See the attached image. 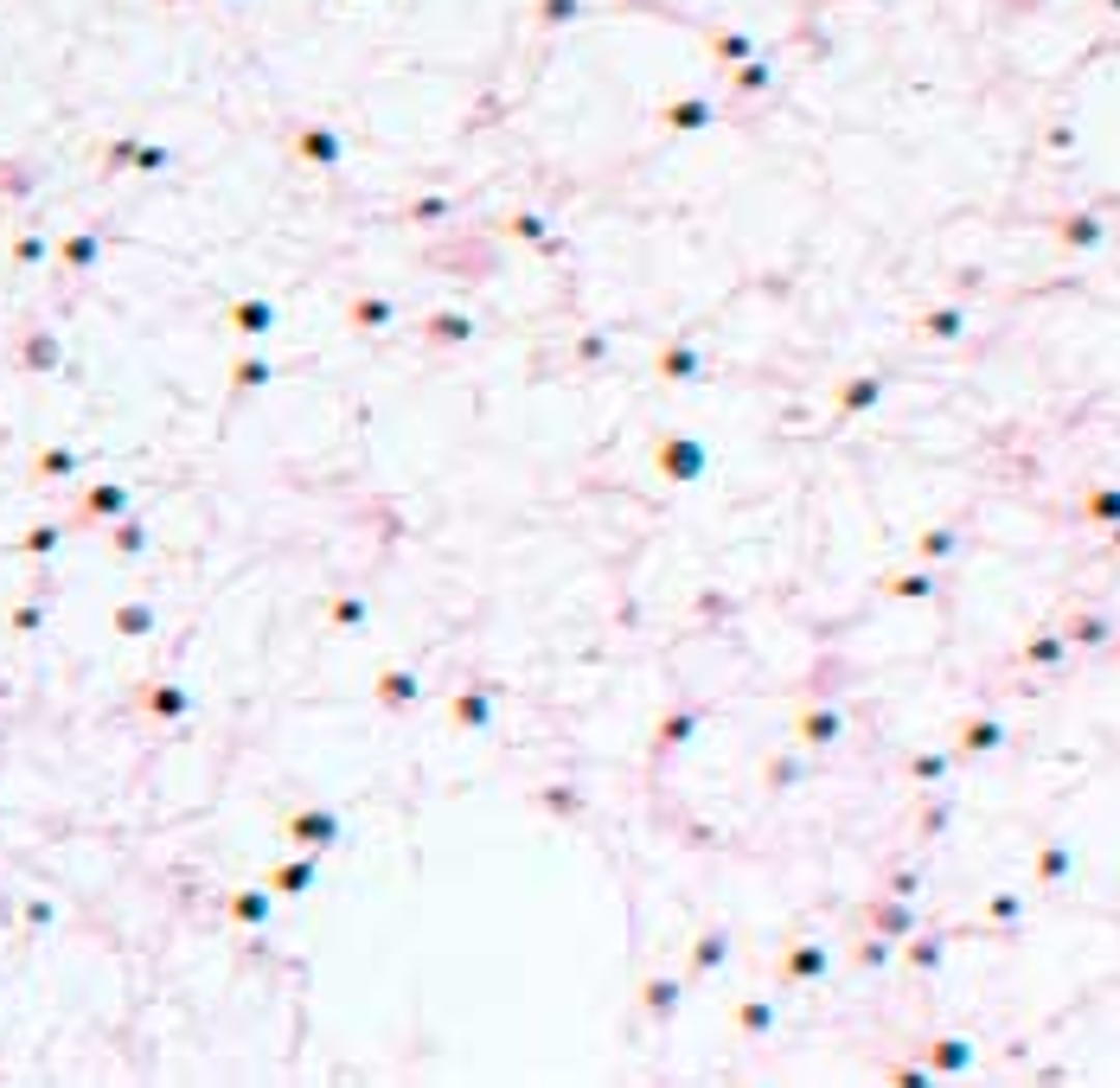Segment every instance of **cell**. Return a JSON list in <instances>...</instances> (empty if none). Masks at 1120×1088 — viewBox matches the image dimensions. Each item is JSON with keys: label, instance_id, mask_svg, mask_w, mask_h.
<instances>
[{"label": "cell", "instance_id": "6da1fadb", "mask_svg": "<svg viewBox=\"0 0 1120 1088\" xmlns=\"http://www.w3.org/2000/svg\"><path fill=\"white\" fill-rule=\"evenodd\" d=\"M653 468H660L666 486H692V480H704V468H711V448H704L698 436H685V429H666L660 448H653Z\"/></svg>", "mask_w": 1120, "mask_h": 1088}, {"label": "cell", "instance_id": "7a4b0ae2", "mask_svg": "<svg viewBox=\"0 0 1120 1088\" xmlns=\"http://www.w3.org/2000/svg\"><path fill=\"white\" fill-rule=\"evenodd\" d=\"M288 845H302V852H333L346 839V827H340V813L333 807H302V813H288Z\"/></svg>", "mask_w": 1120, "mask_h": 1088}, {"label": "cell", "instance_id": "3957f363", "mask_svg": "<svg viewBox=\"0 0 1120 1088\" xmlns=\"http://www.w3.org/2000/svg\"><path fill=\"white\" fill-rule=\"evenodd\" d=\"M858 916H865L871 934H890V942H909V934H916L909 896H890V890H884V896H865V910H858Z\"/></svg>", "mask_w": 1120, "mask_h": 1088}, {"label": "cell", "instance_id": "277c9868", "mask_svg": "<svg viewBox=\"0 0 1120 1088\" xmlns=\"http://www.w3.org/2000/svg\"><path fill=\"white\" fill-rule=\"evenodd\" d=\"M698 724H704V704H672L666 718H660V730H653V762H672L679 749L698 736Z\"/></svg>", "mask_w": 1120, "mask_h": 1088}, {"label": "cell", "instance_id": "5b68a950", "mask_svg": "<svg viewBox=\"0 0 1120 1088\" xmlns=\"http://www.w3.org/2000/svg\"><path fill=\"white\" fill-rule=\"evenodd\" d=\"M371 704L391 710V718H403V710L423 704V679H417V672H403V666H385L379 679H371Z\"/></svg>", "mask_w": 1120, "mask_h": 1088}, {"label": "cell", "instance_id": "8992f818", "mask_svg": "<svg viewBox=\"0 0 1120 1088\" xmlns=\"http://www.w3.org/2000/svg\"><path fill=\"white\" fill-rule=\"evenodd\" d=\"M448 724L468 730V736L494 730V686H461L455 698H448Z\"/></svg>", "mask_w": 1120, "mask_h": 1088}, {"label": "cell", "instance_id": "52a82bcc", "mask_svg": "<svg viewBox=\"0 0 1120 1088\" xmlns=\"http://www.w3.org/2000/svg\"><path fill=\"white\" fill-rule=\"evenodd\" d=\"M295 147H302V161H308V167H320V173L346 161V135H340V129H327V122H302V129H295Z\"/></svg>", "mask_w": 1120, "mask_h": 1088}, {"label": "cell", "instance_id": "ba28073f", "mask_svg": "<svg viewBox=\"0 0 1120 1088\" xmlns=\"http://www.w3.org/2000/svg\"><path fill=\"white\" fill-rule=\"evenodd\" d=\"M641 1005L653 1025H672L685 1005V973H653V980H641Z\"/></svg>", "mask_w": 1120, "mask_h": 1088}, {"label": "cell", "instance_id": "9c48e42d", "mask_svg": "<svg viewBox=\"0 0 1120 1088\" xmlns=\"http://www.w3.org/2000/svg\"><path fill=\"white\" fill-rule=\"evenodd\" d=\"M827 973H833V954L819 942H794L788 954H781V980L788 986H813V980H827Z\"/></svg>", "mask_w": 1120, "mask_h": 1088}, {"label": "cell", "instance_id": "30bf717a", "mask_svg": "<svg viewBox=\"0 0 1120 1088\" xmlns=\"http://www.w3.org/2000/svg\"><path fill=\"white\" fill-rule=\"evenodd\" d=\"M845 736V718L833 704H807L801 718H794V743H807V749H833Z\"/></svg>", "mask_w": 1120, "mask_h": 1088}, {"label": "cell", "instance_id": "8fae6325", "mask_svg": "<svg viewBox=\"0 0 1120 1088\" xmlns=\"http://www.w3.org/2000/svg\"><path fill=\"white\" fill-rule=\"evenodd\" d=\"M724 960H730V928H704L698 942H692V954H685V986H692V980H711Z\"/></svg>", "mask_w": 1120, "mask_h": 1088}, {"label": "cell", "instance_id": "7c38bea8", "mask_svg": "<svg viewBox=\"0 0 1120 1088\" xmlns=\"http://www.w3.org/2000/svg\"><path fill=\"white\" fill-rule=\"evenodd\" d=\"M1063 641H1069V653L1082 647V653H1095V647H1108L1114 641V621L1101 615V609H1075L1069 621H1063Z\"/></svg>", "mask_w": 1120, "mask_h": 1088}, {"label": "cell", "instance_id": "4fadbf2b", "mask_svg": "<svg viewBox=\"0 0 1120 1088\" xmlns=\"http://www.w3.org/2000/svg\"><path fill=\"white\" fill-rule=\"evenodd\" d=\"M877 403H884V379H877V371H858V379H845V385L833 391L839 417H865V410H877Z\"/></svg>", "mask_w": 1120, "mask_h": 1088}, {"label": "cell", "instance_id": "5bb4252c", "mask_svg": "<svg viewBox=\"0 0 1120 1088\" xmlns=\"http://www.w3.org/2000/svg\"><path fill=\"white\" fill-rule=\"evenodd\" d=\"M992 749H1005V724L999 718H967L960 730H954V756H992Z\"/></svg>", "mask_w": 1120, "mask_h": 1088}, {"label": "cell", "instance_id": "9a60e30c", "mask_svg": "<svg viewBox=\"0 0 1120 1088\" xmlns=\"http://www.w3.org/2000/svg\"><path fill=\"white\" fill-rule=\"evenodd\" d=\"M922 1063L935 1069V1076H967V1069H974V1043H967V1037H928V1043H922Z\"/></svg>", "mask_w": 1120, "mask_h": 1088}, {"label": "cell", "instance_id": "2e32d148", "mask_svg": "<svg viewBox=\"0 0 1120 1088\" xmlns=\"http://www.w3.org/2000/svg\"><path fill=\"white\" fill-rule=\"evenodd\" d=\"M346 320H353V333H359V340H379V333L397 320V308H391V295H353Z\"/></svg>", "mask_w": 1120, "mask_h": 1088}, {"label": "cell", "instance_id": "e0dca14e", "mask_svg": "<svg viewBox=\"0 0 1120 1088\" xmlns=\"http://www.w3.org/2000/svg\"><path fill=\"white\" fill-rule=\"evenodd\" d=\"M1051 231H1057V244H1063V250H1095V244L1108 238V224H1101L1095 212H1063V218L1051 224Z\"/></svg>", "mask_w": 1120, "mask_h": 1088}, {"label": "cell", "instance_id": "ac0fdd59", "mask_svg": "<svg viewBox=\"0 0 1120 1088\" xmlns=\"http://www.w3.org/2000/svg\"><path fill=\"white\" fill-rule=\"evenodd\" d=\"M1018 660H1025V666H1037V672H1057V666L1069 660V641H1063V627H1037L1031 641L1018 647Z\"/></svg>", "mask_w": 1120, "mask_h": 1088}, {"label": "cell", "instance_id": "d6986e66", "mask_svg": "<svg viewBox=\"0 0 1120 1088\" xmlns=\"http://www.w3.org/2000/svg\"><path fill=\"white\" fill-rule=\"evenodd\" d=\"M474 333H480V327H474L468 314H455V308H448V314L436 308V314L423 320V340H429V346H468Z\"/></svg>", "mask_w": 1120, "mask_h": 1088}, {"label": "cell", "instance_id": "ffe728a7", "mask_svg": "<svg viewBox=\"0 0 1120 1088\" xmlns=\"http://www.w3.org/2000/svg\"><path fill=\"white\" fill-rule=\"evenodd\" d=\"M1069 871H1075V852H1069L1063 839H1043V845H1037V890L1069 884Z\"/></svg>", "mask_w": 1120, "mask_h": 1088}, {"label": "cell", "instance_id": "44dd1931", "mask_svg": "<svg viewBox=\"0 0 1120 1088\" xmlns=\"http://www.w3.org/2000/svg\"><path fill=\"white\" fill-rule=\"evenodd\" d=\"M896 954H903L909 973H935L948 960V934H909V942H896Z\"/></svg>", "mask_w": 1120, "mask_h": 1088}, {"label": "cell", "instance_id": "7402d4cb", "mask_svg": "<svg viewBox=\"0 0 1120 1088\" xmlns=\"http://www.w3.org/2000/svg\"><path fill=\"white\" fill-rule=\"evenodd\" d=\"M698 371H704V353H698L692 340H672V346L660 353V379H666V385H692Z\"/></svg>", "mask_w": 1120, "mask_h": 1088}, {"label": "cell", "instance_id": "603a6c76", "mask_svg": "<svg viewBox=\"0 0 1120 1088\" xmlns=\"http://www.w3.org/2000/svg\"><path fill=\"white\" fill-rule=\"evenodd\" d=\"M660 122H666V129H679V135H692V129H711V122H718V109L704 103V96H679V103H666V109H660Z\"/></svg>", "mask_w": 1120, "mask_h": 1088}, {"label": "cell", "instance_id": "cb8c5ba5", "mask_svg": "<svg viewBox=\"0 0 1120 1088\" xmlns=\"http://www.w3.org/2000/svg\"><path fill=\"white\" fill-rule=\"evenodd\" d=\"M314 877H320V871H314V858H282V865L270 871V890H276V896H308V890H314Z\"/></svg>", "mask_w": 1120, "mask_h": 1088}, {"label": "cell", "instance_id": "d4e9b609", "mask_svg": "<svg viewBox=\"0 0 1120 1088\" xmlns=\"http://www.w3.org/2000/svg\"><path fill=\"white\" fill-rule=\"evenodd\" d=\"M276 916V890L263 884V890H237L231 896V922H244V928H263Z\"/></svg>", "mask_w": 1120, "mask_h": 1088}, {"label": "cell", "instance_id": "484cf974", "mask_svg": "<svg viewBox=\"0 0 1120 1088\" xmlns=\"http://www.w3.org/2000/svg\"><path fill=\"white\" fill-rule=\"evenodd\" d=\"M916 333H922V340H935V346H948V340H960V333H967V314H960V308H928V314L916 320Z\"/></svg>", "mask_w": 1120, "mask_h": 1088}, {"label": "cell", "instance_id": "4316f807", "mask_svg": "<svg viewBox=\"0 0 1120 1088\" xmlns=\"http://www.w3.org/2000/svg\"><path fill=\"white\" fill-rule=\"evenodd\" d=\"M954 551H960V525H928V532L916 538V557H922V564H948Z\"/></svg>", "mask_w": 1120, "mask_h": 1088}, {"label": "cell", "instance_id": "83f0119b", "mask_svg": "<svg viewBox=\"0 0 1120 1088\" xmlns=\"http://www.w3.org/2000/svg\"><path fill=\"white\" fill-rule=\"evenodd\" d=\"M884 595H896V603H928V595H935V570H896V577H884Z\"/></svg>", "mask_w": 1120, "mask_h": 1088}, {"label": "cell", "instance_id": "f1b7e54d", "mask_svg": "<svg viewBox=\"0 0 1120 1088\" xmlns=\"http://www.w3.org/2000/svg\"><path fill=\"white\" fill-rule=\"evenodd\" d=\"M1082 519L1089 525H1120V486H1089V494H1082Z\"/></svg>", "mask_w": 1120, "mask_h": 1088}, {"label": "cell", "instance_id": "f546056e", "mask_svg": "<svg viewBox=\"0 0 1120 1088\" xmlns=\"http://www.w3.org/2000/svg\"><path fill=\"white\" fill-rule=\"evenodd\" d=\"M231 327L244 333V340H263V333L276 327V302H237V308H231Z\"/></svg>", "mask_w": 1120, "mask_h": 1088}, {"label": "cell", "instance_id": "4dcf8cb0", "mask_svg": "<svg viewBox=\"0 0 1120 1088\" xmlns=\"http://www.w3.org/2000/svg\"><path fill=\"white\" fill-rule=\"evenodd\" d=\"M890 960H896V942H890V934H871V928H865V942L851 948V967H865V973H884Z\"/></svg>", "mask_w": 1120, "mask_h": 1088}, {"label": "cell", "instance_id": "1f68e13d", "mask_svg": "<svg viewBox=\"0 0 1120 1088\" xmlns=\"http://www.w3.org/2000/svg\"><path fill=\"white\" fill-rule=\"evenodd\" d=\"M736 1031L743 1037H768L775 1031V999H743L736 1005Z\"/></svg>", "mask_w": 1120, "mask_h": 1088}, {"label": "cell", "instance_id": "d6a6232c", "mask_svg": "<svg viewBox=\"0 0 1120 1088\" xmlns=\"http://www.w3.org/2000/svg\"><path fill=\"white\" fill-rule=\"evenodd\" d=\"M948 769H954V749H922V756H909V781L916 787H935Z\"/></svg>", "mask_w": 1120, "mask_h": 1088}, {"label": "cell", "instance_id": "836d02e7", "mask_svg": "<svg viewBox=\"0 0 1120 1088\" xmlns=\"http://www.w3.org/2000/svg\"><path fill=\"white\" fill-rule=\"evenodd\" d=\"M538 807H544L551 819H577V813H583V794H577L570 781H551L544 794H538Z\"/></svg>", "mask_w": 1120, "mask_h": 1088}, {"label": "cell", "instance_id": "e575fe53", "mask_svg": "<svg viewBox=\"0 0 1120 1088\" xmlns=\"http://www.w3.org/2000/svg\"><path fill=\"white\" fill-rule=\"evenodd\" d=\"M270 379H276V359H256V353H250V359L231 365V385H237V391H263Z\"/></svg>", "mask_w": 1120, "mask_h": 1088}, {"label": "cell", "instance_id": "d590c367", "mask_svg": "<svg viewBox=\"0 0 1120 1088\" xmlns=\"http://www.w3.org/2000/svg\"><path fill=\"white\" fill-rule=\"evenodd\" d=\"M986 922H992V928H1018V922H1025V896H1012V890L986 896Z\"/></svg>", "mask_w": 1120, "mask_h": 1088}, {"label": "cell", "instance_id": "8d00e7d4", "mask_svg": "<svg viewBox=\"0 0 1120 1088\" xmlns=\"http://www.w3.org/2000/svg\"><path fill=\"white\" fill-rule=\"evenodd\" d=\"M327 615H333V627H365L371 603H365L359 589H346V595H333V609H327Z\"/></svg>", "mask_w": 1120, "mask_h": 1088}, {"label": "cell", "instance_id": "74e56055", "mask_svg": "<svg viewBox=\"0 0 1120 1088\" xmlns=\"http://www.w3.org/2000/svg\"><path fill=\"white\" fill-rule=\"evenodd\" d=\"M730 84H736V90H743V96H762V90H768V84H775V71H768V64H762V58H743V64H736V78H730Z\"/></svg>", "mask_w": 1120, "mask_h": 1088}, {"label": "cell", "instance_id": "f35d334b", "mask_svg": "<svg viewBox=\"0 0 1120 1088\" xmlns=\"http://www.w3.org/2000/svg\"><path fill=\"white\" fill-rule=\"evenodd\" d=\"M186 704L193 698H186L179 686H147V710H155V718H186Z\"/></svg>", "mask_w": 1120, "mask_h": 1088}, {"label": "cell", "instance_id": "ab89813d", "mask_svg": "<svg viewBox=\"0 0 1120 1088\" xmlns=\"http://www.w3.org/2000/svg\"><path fill=\"white\" fill-rule=\"evenodd\" d=\"M583 0H538V26H577Z\"/></svg>", "mask_w": 1120, "mask_h": 1088}, {"label": "cell", "instance_id": "60d3db41", "mask_svg": "<svg viewBox=\"0 0 1120 1088\" xmlns=\"http://www.w3.org/2000/svg\"><path fill=\"white\" fill-rule=\"evenodd\" d=\"M122 506H129L122 486H96V494L84 500V512H90V519H109V512H122Z\"/></svg>", "mask_w": 1120, "mask_h": 1088}, {"label": "cell", "instance_id": "b9f144b4", "mask_svg": "<svg viewBox=\"0 0 1120 1088\" xmlns=\"http://www.w3.org/2000/svg\"><path fill=\"white\" fill-rule=\"evenodd\" d=\"M512 238H519V244H544L551 224H544L538 212H512Z\"/></svg>", "mask_w": 1120, "mask_h": 1088}, {"label": "cell", "instance_id": "7bdbcfd3", "mask_svg": "<svg viewBox=\"0 0 1120 1088\" xmlns=\"http://www.w3.org/2000/svg\"><path fill=\"white\" fill-rule=\"evenodd\" d=\"M948 819H954V801H928V807H922V839H942Z\"/></svg>", "mask_w": 1120, "mask_h": 1088}, {"label": "cell", "instance_id": "ee69618b", "mask_svg": "<svg viewBox=\"0 0 1120 1088\" xmlns=\"http://www.w3.org/2000/svg\"><path fill=\"white\" fill-rule=\"evenodd\" d=\"M884 1076H890L896 1088H922V1082H935V1069H928V1063H890Z\"/></svg>", "mask_w": 1120, "mask_h": 1088}, {"label": "cell", "instance_id": "f6af8a7d", "mask_svg": "<svg viewBox=\"0 0 1120 1088\" xmlns=\"http://www.w3.org/2000/svg\"><path fill=\"white\" fill-rule=\"evenodd\" d=\"M718 58L743 64V58H750V32H718Z\"/></svg>", "mask_w": 1120, "mask_h": 1088}, {"label": "cell", "instance_id": "bcb514c9", "mask_svg": "<svg viewBox=\"0 0 1120 1088\" xmlns=\"http://www.w3.org/2000/svg\"><path fill=\"white\" fill-rule=\"evenodd\" d=\"M64 262H71V270H90V262H96V238H90V231L71 238V244H64Z\"/></svg>", "mask_w": 1120, "mask_h": 1088}, {"label": "cell", "instance_id": "7dc6e473", "mask_svg": "<svg viewBox=\"0 0 1120 1088\" xmlns=\"http://www.w3.org/2000/svg\"><path fill=\"white\" fill-rule=\"evenodd\" d=\"M442 218H448V199H436V193L410 205V224H442Z\"/></svg>", "mask_w": 1120, "mask_h": 1088}, {"label": "cell", "instance_id": "c3c4849f", "mask_svg": "<svg viewBox=\"0 0 1120 1088\" xmlns=\"http://www.w3.org/2000/svg\"><path fill=\"white\" fill-rule=\"evenodd\" d=\"M794 775H801V762H794V756H775V762H768V787H775V794H781V787H788Z\"/></svg>", "mask_w": 1120, "mask_h": 1088}, {"label": "cell", "instance_id": "681fc988", "mask_svg": "<svg viewBox=\"0 0 1120 1088\" xmlns=\"http://www.w3.org/2000/svg\"><path fill=\"white\" fill-rule=\"evenodd\" d=\"M26 365H39V371H46V365H58V340H46V333H39V340L26 346Z\"/></svg>", "mask_w": 1120, "mask_h": 1088}, {"label": "cell", "instance_id": "f907efd6", "mask_svg": "<svg viewBox=\"0 0 1120 1088\" xmlns=\"http://www.w3.org/2000/svg\"><path fill=\"white\" fill-rule=\"evenodd\" d=\"M916 890H922V871H909V865L890 871V896H916Z\"/></svg>", "mask_w": 1120, "mask_h": 1088}, {"label": "cell", "instance_id": "816d5d0a", "mask_svg": "<svg viewBox=\"0 0 1120 1088\" xmlns=\"http://www.w3.org/2000/svg\"><path fill=\"white\" fill-rule=\"evenodd\" d=\"M116 627H122V634H147V627H155V615H147V609H116Z\"/></svg>", "mask_w": 1120, "mask_h": 1088}, {"label": "cell", "instance_id": "f5cc1de1", "mask_svg": "<svg viewBox=\"0 0 1120 1088\" xmlns=\"http://www.w3.org/2000/svg\"><path fill=\"white\" fill-rule=\"evenodd\" d=\"M577 359H583V365H603V359H609V340L595 333V340H583V346H577Z\"/></svg>", "mask_w": 1120, "mask_h": 1088}, {"label": "cell", "instance_id": "db71d44e", "mask_svg": "<svg viewBox=\"0 0 1120 1088\" xmlns=\"http://www.w3.org/2000/svg\"><path fill=\"white\" fill-rule=\"evenodd\" d=\"M71 462H78L71 448H52V455H46V474H71Z\"/></svg>", "mask_w": 1120, "mask_h": 1088}, {"label": "cell", "instance_id": "11a10c76", "mask_svg": "<svg viewBox=\"0 0 1120 1088\" xmlns=\"http://www.w3.org/2000/svg\"><path fill=\"white\" fill-rule=\"evenodd\" d=\"M116 551H141V525H122V532H116Z\"/></svg>", "mask_w": 1120, "mask_h": 1088}, {"label": "cell", "instance_id": "9f6ffc18", "mask_svg": "<svg viewBox=\"0 0 1120 1088\" xmlns=\"http://www.w3.org/2000/svg\"><path fill=\"white\" fill-rule=\"evenodd\" d=\"M1108 545H1114V551H1120V525H1108Z\"/></svg>", "mask_w": 1120, "mask_h": 1088}]
</instances>
